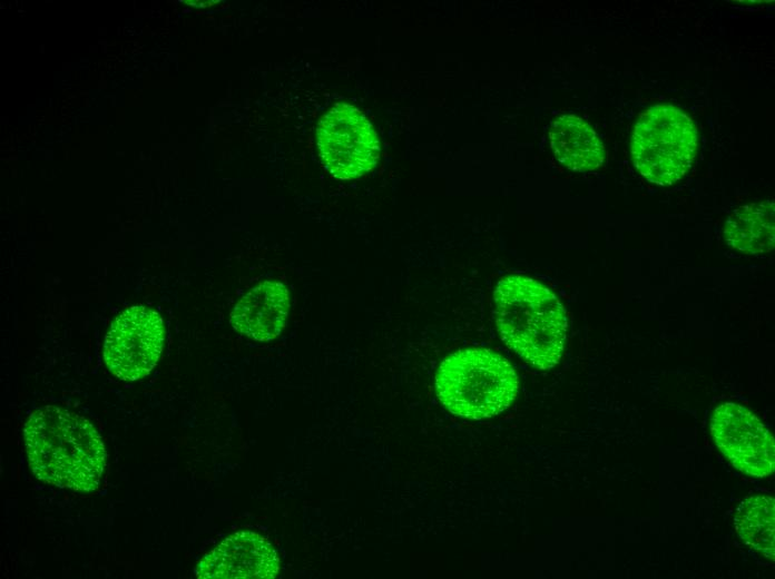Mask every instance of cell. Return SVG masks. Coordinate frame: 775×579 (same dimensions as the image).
<instances>
[{
  "mask_svg": "<svg viewBox=\"0 0 775 579\" xmlns=\"http://www.w3.org/2000/svg\"><path fill=\"white\" fill-rule=\"evenodd\" d=\"M715 444L740 472L765 478L775 468L774 438L747 408L734 402L717 406L710 416Z\"/></svg>",
  "mask_w": 775,
  "mask_h": 579,
  "instance_id": "obj_7",
  "label": "cell"
},
{
  "mask_svg": "<svg viewBox=\"0 0 775 579\" xmlns=\"http://www.w3.org/2000/svg\"><path fill=\"white\" fill-rule=\"evenodd\" d=\"M278 570L273 546L255 532L241 531L206 553L195 575L200 579H273Z\"/></svg>",
  "mask_w": 775,
  "mask_h": 579,
  "instance_id": "obj_8",
  "label": "cell"
},
{
  "mask_svg": "<svg viewBox=\"0 0 775 579\" xmlns=\"http://www.w3.org/2000/svg\"><path fill=\"white\" fill-rule=\"evenodd\" d=\"M493 315L502 341L526 362L540 370L559 363L568 320L547 286L522 275L503 277L493 292Z\"/></svg>",
  "mask_w": 775,
  "mask_h": 579,
  "instance_id": "obj_2",
  "label": "cell"
},
{
  "mask_svg": "<svg viewBox=\"0 0 775 579\" xmlns=\"http://www.w3.org/2000/svg\"><path fill=\"white\" fill-rule=\"evenodd\" d=\"M518 376L501 355L482 347L450 354L440 364L435 390L443 406L458 416L485 419L507 410L517 396Z\"/></svg>",
  "mask_w": 775,
  "mask_h": 579,
  "instance_id": "obj_3",
  "label": "cell"
},
{
  "mask_svg": "<svg viewBox=\"0 0 775 579\" xmlns=\"http://www.w3.org/2000/svg\"><path fill=\"white\" fill-rule=\"evenodd\" d=\"M734 526L738 537L752 550L768 560L775 557V500L753 495L736 508Z\"/></svg>",
  "mask_w": 775,
  "mask_h": 579,
  "instance_id": "obj_12",
  "label": "cell"
},
{
  "mask_svg": "<svg viewBox=\"0 0 775 579\" xmlns=\"http://www.w3.org/2000/svg\"><path fill=\"white\" fill-rule=\"evenodd\" d=\"M164 342L159 314L145 306H131L111 323L105 337L107 367L124 381L146 376L156 365Z\"/></svg>",
  "mask_w": 775,
  "mask_h": 579,
  "instance_id": "obj_6",
  "label": "cell"
},
{
  "mask_svg": "<svg viewBox=\"0 0 775 579\" xmlns=\"http://www.w3.org/2000/svg\"><path fill=\"white\" fill-rule=\"evenodd\" d=\"M550 147L556 159L573 171H590L604 164L605 147L592 127L575 115H562L552 121Z\"/></svg>",
  "mask_w": 775,
  "mask_h": 579,
  "instance_id": "obj_10",
  "label": "cell"
},
{
  "mask_svg": "<svg viewBox=\"0 0 775 579\" xmlns=\"http://www.w3.org/2000/svg\"><path fill=\"white\" fill-rule=\"evenodd\" d=\"M288 308L286 286L281 282L265 281L252 287L234 305L230 324L255 341H272L283 331Z\"/></svg>",
  "mask_w": 775,
  "mask_h": 579,
  "instance_id": "obj_9",
  "label": "cell"
},
{
  "mask_svg": "<svg viewBox=\"0 0 775 579\" xmlns=\"http://www.w3.org/2000/svg\"><path fill=\"white\" fill-rule=\"evenodd\" d=\"M724 239L749 255L769 253L775 244V206L772 199L735 209L726 219Z\"/></svg>",
  "mask_w": 775,
  "mask_h": 579,
  "instance_id": "obj_11",
  "label": "cell"
},
{
  "mask_svg": "<svg viewBox=\"0 0 775 579\" xmlns=\"http://www.w3.org/2000/svg\"><path fill=\"white\" fill-rule=\"evenodd\" d=\"M697 150L695 124L681 109L656 105L637 119L630 140L635 168L648 181L667 186L691 167Z\"/></svg>",
  "mask_w": 775,
  "mask_h": 579,
  "instance_id": "obj_4",
  "label": "cell"
},
{
  "mask_svg": "<svg viewBox=\"0 0 775 579\" xmlns=\"http://www.w3.org/2000/svg\"><path fill=\"white\" fill-rule=\"evenodd\" d=\"M316 144L325 168L339 179H354L371 171L380 157L377 134L356 107L340 102L317 124Z\"/></svg>",
  "mask_w": 775,
  "mask_h": 579,
  "instance_id": "obj_5",
  "label": "cell"
},
{
  "mask_svg": "<svg viewBox=\"0 0 775 579\" xmlns=\"http://www.w3.org/2000/svg\"><path fill=\"white\" fill-rule=\"evenodd\" d=\"M29 465L41 481L61 489L91 492L106 467V450L96 428L58 406L32 411L23 426Z\"/></svg>",
  "mask_w": 775,
  "mask_h": 579,
  "instance_id": "obj_1",
  "label": "cell"
}]
</instances>
